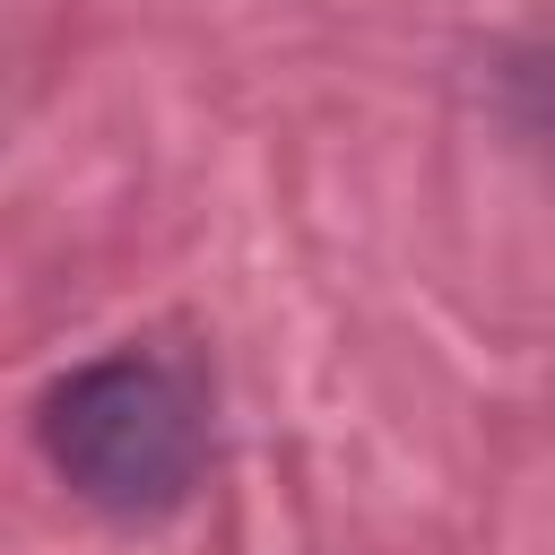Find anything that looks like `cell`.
I'll return each instance as SVG.
<instances>
[{
    "mask_svg": "<svg viewBox=\"0 0 555 555\" xmlns=\"http://www.w3.org/2000/svg\"><path fill=\"white\" fill-rule=\"evenodd\" d=\"M35 442H43L52 477L87 512H104V520H156L208 468V408H199V382L173 356L113 347V356L69 364L43 390Z\"/></svg>",
    "mask_w": 555,
    "mask_h": 555,
    "instance_id": "obj_1",
    "label": "cell"
}]
</instances>
